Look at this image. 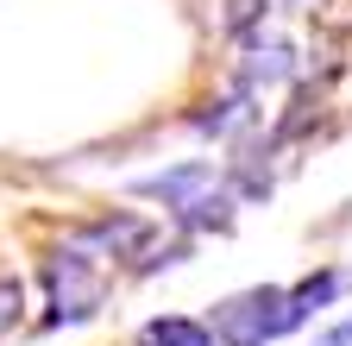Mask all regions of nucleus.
I'll return each instance as SVG.
<instances>
[{"instance_id":"nucleus-2","label":"nucleus","mask_w":352,"mask_h":346,"mask_svg":"<svg viewBox=\"0 0 352 346\" xmlns=\"http://www.w3.org/2000/svg\"><path fill=\"white\" fill-rule=\"evenodd\" d=\"M38 283H44V327H82L107 309L113 296V265L76 252L69 239H57V252L38 265Z\"/></svg>"},{"instance_id":"nucleus-5","label":"nucleus","mask_w":352,"mask_h":346,"mask_svg":"<svg viewBox=\"0 0 352 346\" xmlns=\"http://www.w3.org/2000/svg\"><path fill=\"white\" fill-rule=\"evenodd\" d=\"M346 290H352V271H346V265H315V271H302V277L289 283V309H296L302 327H308V321H327L340 302H346Z\"/></svg>"},{"instance_id":"nucleus-10","label":"nucleus","mask_w":352,"mask_h":346,"mask_svg":"<svg viewBox=\"0 0 352 346\" xmlns=\"http://www.w3.org/2000/svg\"><path fill=\"white\" fill-rule=\"evenodd\" d=\"M283 7H296V13H315V7H321V0H283Z\"/></svg>"},{"instance_id":"nucleus-1","label":"nucleus","mask_w":352,"mask_h":346,"mask_svg":"<svg viewBox=\"0 0 352 346\" xmlns=\"http://www.w3.org/2000/svg\"><path fill=\"white\" fill-rule=\"evenodd\" d=\"M132 195L145 202H164L170 227L183 233H227L233 214H239V189H233V170L214 164V158H189V164H170V170H151V177H132Z\"/></svg>"},{"instance_id":"nucleus-4","label":"nucleus","mask_w":352,"mask_h":346,"mask_svg":"<svg viewBox=\"0 0 352 346\" xmlns=\"http://www.w3.org/2000/svg\"><path fill=\"white\" fill-rule=\"evenodd\" d=\"M302 76V51L289 45V38H277V32H252L245 38V57H239V89L252 95V101H264V95H277V89H289V82Z\"/></svg>"},{"instance_id":"nucleus-7","label":"nucleus","mask_w":352,"mask_h":346,"mask_svg":"<svg viewBox=\"0 0 352 346\" xmlns=\"http://www.w3.org/2000/svg\"><path fill=\"white\" fill-rule=\"evenodd\" d=\"M19 321H25V283L13 271H0V340H7Z\"/></svg>"},{"instance_id":"nucleus-3","label":"nucleus","mask_w":352,"mask_h":346,"mask_svg":"<svg viewBox=\"0 0 352 346\" xmlns=\"http://www.w3.org/2000/svg\"><path fill=\"white\" fill-rule=\"evenodd\" d=\"M208 334H214V346H277V340L302 334V321L289 309V283H252L239 296H220L208 309Z\"/></svg>"},{"instance_id":"nucleus-9","label":"nucleus","mask_w":352,"mask_h":346,"mask_svg":"<svg viewBox=\"0 0 352 346\" xmlns=\"http://www.w3.org/2000/svg\"><path fill=\"white\" fill-rule=\"evenodd\" d=\"M239 7H252V0H239ZM252 25H258V13H233V19H227V32H233V38H245Z\"/></svg>"},{"instance_id":"nucleus-6","label":"nucleus","mask_w":352,"mask_h":346,"mask_svg":"<svg viewBox=\"0 0 352 346\" xmlns=\"http://www.w3.org/2000/svg\"><path fill=\"white\" fill-rule=\"evenodd\" d=\"M132 346H214V334L201 315H151Z\"/></svg>"},{"instance_id":"nucleus-8","label":"nucleus","mask_w":352,"mask_h":346,"mask_svg":"<svg viewBox=\"0 0 352 346\" xmlns=\"http://www.w3.org/2000/svg\"><path fill=\"white\" fill-rule=\"evenodd\" d=\"M308 346H352V315H333L321 334H308Z\"/></svg>"}]
</instances>
